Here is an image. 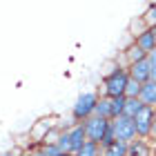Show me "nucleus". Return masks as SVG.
Returning <instances> with one entry per match:
<instances>
[{"label":"nucleus","instance_id":"1","mask_svg":"<svg viewBox=\"0 0 156 156\" xmlns=\"http://www.w3.org/2000/svg\"><path fill=\"white\" fill-rule=\"evenodd\" d=\"M127 69H120L114 67L112 72H107L103 76V94L105 98H118V96H125V87H127Z\"/></svg>","mask_w":156,"mask_h":156},{"label":"nucleus","instance_id":"2","mask_svg":"<svg viewBox=\"0 0 156 156\" xmlns=\"http://www.w3.org/2000/svg\"><path fill=\"white\" fill-rule=\"evenodd\" d=\"M96 103H98L96 91H83V94L76 98L74 107H72V120L74 123H83V120H87L89 116H94Z\"/></svg>","mask_w":156,"mask_h":156},{"label":"nucleus","instance_id":"3","mask_svg":"<svg viewBox=\"0 0 156 156\" xmlns=\"http://www.w3.org/2000/svg\"><path fill=\"white\" fill-rule=\"evenodd\" d=\"M132 120H134V127H136V138L147 140L150 132H152V125L156 120V112H154V107H143Z\"/></svg>","mask_w":156,"mask_h":156},{"label":"nucleus","instance_id":"4","mask_svg":"<svg viewBox=\"0 0 156 156\" xmlns=\"http://www.w3.org/2000/svg\"><path fill=\"white\" fill-rule=\"evenodd\" d=\"M112 129H114V136L120 143L129 145L132 140H136V127H134V120L127 116H118L112 120Z\"/></svg>","mask_w":156,"mask_h":156},{"label":"nucleus","instance_id":"5","mask_svg":"<svg viewBox=\"0 0 156 156\" xmlns=\"http://www.w3.org/2000/svg\"><path fill=\"white\" fill-rule=\"evenodd\" d=\"M112 120H103V118H98V116H89L87 120H83V129H85V138L89 140V143H101V138H103V134L105 129L109 127Z\"/></svg>","mask_w":156,"mask_h":156},{"label":"nucleus","instance_id":"6","mask_svg":"<svg viewBox=\"0 0 156 156\" xmlns=\"http://www.w3.org/2000/svg\"><path fill=\"white\" fill-rule=\"evenodd\" d=\"M127 76L132 78V80H136L138 85H145L150 83V65H147V60H140V62H132L129 67H127Z\"/></svg>","mask_w":156,"mask_h":156},{"label":"nucleus","instance_id":"7","mask_svg":"<svg viewBox=\"0 0 156 156\" xmlns=\"http://www.w3.org/2000/svg\"><path fill=\"white\" fill-rule=\"evenodd\" d=\"M62 132H67L69 145H72V154H76L85 143H87V138H85V129H83V125H80V123H74L72 127H69V129H62Z\"/></svg>","mask_w":156,"mask_h":156},{"label":"nucleus","instance_id":"8","mask_svg":"<svg viewBox=\"0 0 156 156\" xmlns=\"http://www.w3.org/2000/svg\"><path fill=\"white\" fill-rule=\"evenodd\" d=\"M134 45H136L140 51L152 54L154 49H156V36H154V31L152 29H145L143 34H138V36L134 38Z\"/></svg>","mask_w":156,"mask_h":156},{"label":"nucleus","instance_id":"9","mask_svg":"<svg viewBox=\"0 0 156 156\" xmlns=\"http://www.w3.org/2000/svg\"><path fill=\"white\" fill-rule=\"evenodd\" d=\"M152 154H154V147L150 140L136 138L127 145V156H152Z\"/></svg>","mask_w":156,"mask_h":156},{"label":"nucleus","instance_id":"10","mask_svg":"<svg viewBox=\"0 0 156 156\" xmlns=\"http://www.w3.org/2000/svg\"><path fill=\"white\" fill-rule=\"evenodd\" d=\"M138 101L143 103L145 107H156V83H154V80L145 83V85H140Z\"/></svg>","mask_w":156,"mask_h":156},{"label":"nucleus","instance_id":"11","mask_svg":"<svg viewBox=\"0 0 156 156\" xmlns=\"http://www.w3.org/2000/svg\"><path fill=\"white\" fill-rule=\"evenodd\" d=\"M94 116H98V118H103V120H112V98L98 96V103H96Z\"/></svg>","mask_w":156,"mask_h":156},{"label":"nucleus","instance_id":"12","mask_svg":"<svg viewBox=\"0 0 156 156\" xmlns=\"http://www.w3.org/2000/svg\"><path fill=\"white\" fill-rule=\"evenodd\" d=\"M123 54H125V58H127V62H129V65H132V62L147 60V54H145V51H140V49L134 45V42H132L129 47H125V49H123Z\"/></svg>","mask_w":156,"mask_h":156},{"label":"nucleus","instance_id":"13","mask_svg":"<svg viewBox=\"0 0 156 156\" xmlns=\"http://www.w3.org/2000/svg\"><path fill=\"white\" fill-rule=\"evenodd\" d=\"M101 156H127V143H120V140H114L109 147L101 150Z\"/></svg>","mask_w":156,"mask_h":156},{"label":"nucleus","instance_id":"14","mask_svg":"<svg viewBox=\"0 0 156 156\" xmlns=\"http://www.w3.org/2000/svg\"><path fill=\"white\" fill-rule=\"evenodd\" d=\"M145 105L138 101V98H125V109H123V116H127V118H134L138 114L140 109H143Z\"/></svg>","mask_w":156,"mask_h":156},{"label":"nucleus","instance_id":"15","mask_svg":"<svg viewBox=\"0 0 156 156\" xmlns=\"http://www.w3.org/2000/svg\"><path fill=\"white\" fill-rule=\"evenodd\" d=\"M74 156H101V145H98V143H89V140H87Z\"/></svg>","mask_w":156,"mask_h":156},{"label":"nucleus","instance_id":"16","mask_svg":"<svg viewBox=\"0 0 156 156\" xmlns=\"http://www.w3.org/2000/svg\"><path fill=\"white\" fill-rule=\"evenodd\" d=\"M60 134H62L60 125H54L51 129H49V132L45 134V138H42L40 147H42V145H56V143H58V138H60Z\"/></svg>","mask_w":156,"mask_h":156},{"label":"nucleus","instance_id":"17","mask_svg":"<svg viewBox=\"0 0 156 156\" xmlns=\"http://www.w3.org/2000/svg\"><path fill=\"white\" fill-rule=\"evenodd\" d=\"M140 18H143L145 27H154V25H156V2H150V5H147V9H145V13H143Z\"/></svg>","mask_w":156,"mask_h":156},{"label":"nucleus","instance_id":"18","mask_svg":"<svg viewBox=\"0 0 156 156\" xmlns=\"http://www.w3.org/2000/svg\"><path fill=\"white\" fill-rule=\"evenodd\" d=\"M145 29H150V27H145V23H143V18H134L132 23H129V36H132V40L138 36V34H143Z\"/></svg>","mask_w":156,"mask_h":156},{"label":"nucleus","instance_id":"19","mask_svg":"<svg viewBox=\"0 0 156 156\" xmlns=\"http://www.w3.org/2000/svg\"><path fill=\"white\" fill-rule=\"evenodd\" d=\"M123 109H125V96H118V98H112V120L123 116Z\"/></svg>","mask_w":156,"mask_h":156},{"label":"nucleus","instance_id":"20","mask_svg":"<svg viewBox=\"0 0 156 156\" xmlns=\"http://www.w3.org/2000/svg\"><path fill=\"white\" fill-rule=\"evenodd\" d=\"M114 140H116V136H114V129H112V123H109V127L105 129V134H103V138H101L98 145H101V150H105V147H109Z\"/></svg>","mask_w":156,"mask_h":156},{"label":"nucleus","instance_id":"21","mask_svg":"<svg viewBox=\"0 0 156 156\" xmlns=\"http://www.w3.org/2000/svg\"><path fill=\"white\" fill-rule=\"evenodd\" d=\"M138 91H140V85L136 80H127V87H125V98H138Z\"/></svg>","mask_w":156,"mask_h":156},{"label":"nucleus","instance_id":"22","mask_svg":"<svg viewBox=\"0 0 156 156\" xmlns=\"http://www.w3.org/2000/svg\"><path fill=\"white\" fill-rule=\"evenodd\" d=\"M147 65H150V78L156 83V49L152 54H147Z\"/></svg>","mask_w":156,"mask_h":156},{"label":"nucleus","instance_id":"23","mask_svg":"<svg viewBox=\"0 0 156 156\" xmlns=\"http://www.w3.org/2000/svg\"><path fill=\"white\" fill-rule=\"evenodd\" d=\"M40 150L45 152V156H60V154H62V152L58 150V145H42Z\"/></svg>","mask_w":156,"mask_h":156},{"label":"nucleus","instance_id":"24","mask_svg":"<svg viewBox=\"0 0 156 156\" xmlns=\"http://www.w3.org/2000/svg\"><path fill=\"white\" fill-rule=\"evenodd\" d=\"M23 152H25V150H18V147H13V150H7V152H2L0 156H23Z\"/></svg>","mask_w":156,"mask_h":156},{"label":"nucleus","instance_id":"25","mask_svg":"<svg viewBox=\"0 0 156 156\" xmlns=\"http://www.w3.org/2000/svg\"><path fill=\"white\" fill-rule=\"evenodd\" d=\"M27 156H45V152L40 150V147H36V150H29V152H25Z\"/></svg>","mask_w":156,"mask_h":156},{"label":"nucleus","instance_id":"26","mask_svg":"<svg viewBox=\"0 0 156 156\" xmlns=\"http://www.w3.org/2000/svg\"><path fill=\"white\" fill-rule=\"evenodd\" d=\"M147 140H154V143H156V120L152 125V132H150V138H147Z\"/></svg>","mask_w":156,"mask_h":156},{"label":"nucleus","instance_id":"27","mask_svg":"<svg viewBox=\"0 0 156 156\" xmlns=\"http://www.w3.org/2000/svg\"><path fill=\"white\" fill-rule=\"evenodd\" d=\"M60 156H74V154H60Z\"/></svg>","mask_w":156,"mask_h":156},{"label":"nucleus","instance_id":"28","mask_svg":"<svg viewBox=\"0 0 156 156\" xmlns=\"http://www.w3.org/2000/svg\"><path fill=\"white\" fill-rule=\"evenodd\" d=\"M154 112H156V107H154Z\"/></svg>","mask_w":156,"mask_h":156}]
</instances>
